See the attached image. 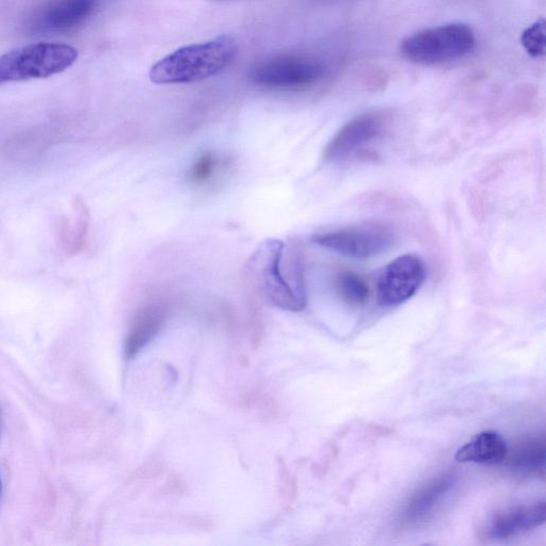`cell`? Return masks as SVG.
<instances>
[{
	"label": "cell",
	"instance_id": "cell-1",
	"mask_svg": "<svg viewBox=\"0 0 546 546\" xmlns=\"http://www.w3.org/2000/svg\"><path fill=\"white\" fill-rule=\"evenodd\" d=\"M237 51L236 40L231 36L185 46L155 63L150 79L157 85L200 82L226 70Z\"/></svg>",
	"mask_w": 546,
	"mask_h": 546
},
{
	"label": "cell",
	"instance_id": "cell-2",
	"mask_svg": "<svg viewBox=\"0 0 546 546\" xmlns=\"http://www.w3.org/2000/svg\"><path fill=\"white\" fill-rule=\"evenodd\" d=\"M284 248L280 240H268L254 254L251 269L271 303L282 310L300 312L308 303L303 267L299 258H294L285 268Z\"/></svg>",
	"mask_w": 546,
	"mask_h": 546
},
{
	"label": "cell",
	"instance_id": "cell-3",
	"mask_svg": "<svg viewBox=\"0 0 546 546\" xmlns=\"http://www.w3.org/2000/svg\"><path fill=\"white\" fill-rule=\"evenodd\" d=\"M476 35L467 24L452 23L415 32L400 46L401 55L420 66H440L471 55Z\"/></svg>",
	"mask_w": 546,
	"mask_h": 546
},
{
	"label": "cell",
	"instance_id": "cell-4",
	"mask_svg": "<svg viewBox=\"0 0 546 546\" xmlns=\"http://www.w3.org/2000/svg\"><path fill=\"white\" fill-rule=\"evenodd\" d=\"M77 58L76 48L67 44L41 42L16 48L0 56V86L59 74Z\"/></svg>",
	"mask_w": 546,
	"mask_h": 546
},
{
	"label": "cell",
	"instance_id": "cell-5",
	"mask_svg": "<svg viewBox=\"0 0 546 546\" xmlns=\"http://www.w3.org/2000/svg\"><path fill=\"white\" fill-rule=\"evenodd\" d=\"M324 61L305 55H282L263 61L251 72L255 85L273 90L313 87L327 75Z\"/></svg>",
	"mask_w": 546,
	"mask_h": 546
},
{
	"label": "cell",
	"instance_id": "cell-6",
	"mask_svg": "<svg viewBox=\"0 0 546 546\" xmlns=\"http://www.w3.org/2000/svg\"><path fill=\"white\" fill-rule=\"evenodd\" d=\"M395 232L384 223L314 235L313 243L346 258L365 260L388 251L395 243Z\"/></svg>",
	"mask_w": 546,
	"mask_h": 546
},
{
	"label": "cell",
	"instance_id": "cell-7",
	"mask_svg": "<svg viewBox=\"0 0 546 546\" xmlns=\"http://www.w3.org/2000/svg\"><path fill=\"white\" fill-rule=\"evenodd\" d=\"M391 124L392 116L383 110L368 111L353 118L330 141L325 159L339 163L358 156L387 135Z\"/></svg>",
	"mask_w": 546,
	"mask_h": 546
},
{
	"label": "cell",
	"instance_id": "cell-8",
	"mask_svg": "<svg viewBox=\"0 0 546 546\" xmlns=\"http://www.w3.org/2000/svg\"><path fill=\"white\" fill-rule=\"evenodd\" d=\"M426 279V267L419 256L406 254L384 268L378 282L383 307H397L412 298Z\"/></svg>",
	"mask_w": 546,
	"mask_h": 546
},
{
	"label": "cell",
	"instance_id": "cell-9",
	"mask_svg": "<svg viewBox=\"0 0 546 546\" xmlns=\"http://www.w3.org/2000/svg\"><path fill=\"white\" fill-rule=\"evenodd\" d=\"M101 0H47L31 18L30 28L43 34H67L83 26Z\"/></svg>",
	"mask_w": 546,
	"mask_h": 546
},
{
	"label": "cell",
	"instance_id": "cell-10",
	"mask_svg": "<svg viewBox=\"0 0 546 546\" xmlns=\"http://www.w3.org/2000/svg\"><path fill=\"white\" fill-rule=\"evenodd\" d=\"M546 518L544 501L505 509L487 522L484 532L492 540L517 537L543 525Z\"/></svg>",
	"mask_w": 546,
	"mask_h": 546
},
{
	"label": "cell",
	"instance_id": "cell-11",
	"mask_svg": "<svg viewBox=\"0 0 546 546\" xmlns=\"http://www.w3.org/2000/svg\"><path fill=\"white\" fill-rule=\"evenodd\" d=\"M454 485L455 479L452 475H443L417 491L404 509L401 516L403 523L416 525L435 515Z\"/></svg>",
	"mask_w": 546,
	"mask_h": 546
},
{
	"label": "cell",
	"instance_id": "cell-12",
	"mask_svg": "<svg viewBox=\"0 0 546 546\" xmlns=\"http://www.w3.org/2000/svg\"><path fill=\"white\" fill-rule=\"evenodd\" d=\"M507 456L508 446L500 433L485 431L459 448L456 460L461 463L495 465L502 463Z\"/></svg>",
	"mask_w": 546,
	"mask_h": 546
},
{
	"label": "cell",
	"instance_id": "cell-13",
	"mask_svg": "<svg viewBox=\"0 0 546 546\" xmlns=\"http://www.w3.org/2000/svg\"><path fill=\"white\" fill-rule=\"evenodd\" d=\"M167 310L162 304H151L136 316L130 334L127 336L125 355L127 358L146 346L165 324Z\"/></svg>",
	"mask_w": 546,
	"mask_h": 546
},
{
	"label": "cell",
	"instance_id": "cell-14",
	"mask_svg": "<svg viewBox=\"0 0 546 546\" xmlns=\"http://www.w3.org/2000/svg\"><path fill=\"white\" fill-rule=\"evenodd\" d=\"M90 215L86 203L77 199L69 218L61 226V243L64 251L75 255L82 251L87 243Z\"/></svg>",
	"mask_w": 546,
	"mask_h": 546
},
{
	"label": "cell",
	"instance_id": "cell-15",
	"mask_svg": "<svg viewBox=\"0 0 546 546\" xmlns=\"http://www.w3.org/2000/svg\"><path fill=\"white\" fill-rule=\"evenodd\" d=\"M545 442L531 440L521 444L509 459L512 469L526 474L544 473L545 468Z\"/></svg>",
	"mask_w": 546,
	"mask_h": 546
},
{
	"label": "cell",
	"instance_id": "cell-16",
	"mask_svg": "<svg viewBox=\"0 0 546 546\" xmlns=\"http://www.w3.org/2000/svg\"><path fill=\"white\" fill-rule=\"evenodd\" d=\"M336 287L343 300L351 305H362L369 296L368 284L355 272L340 273L336 280Z\"/></svg>",
	"mask_w": 546,
	"mask_h": 546
},
{
	"label": "cell",
	"instance_id": "cell-17",
	"mask_svg": "<svg viewBox=\"0 0 546 546\" xmlns=\"http://www.w3.org/2000/svg\"><path fill=\"white\" fill-rule=\"evenodd\" d=\"M221 167L220 159L213 153H205L192 165L188 173L189 182L197 187L210 183Z\"/></svg>",
	"mask_w": 546,
	"mask_h": 546
},
{
	"label": "cell",
	"instance_id": "cell-18",
	"mask_svg": "<svg viewBox=\"0 0 546 546\" xmlns=\"http://www.w3.org/2000/svg\"><path fill=\"white\" fill-rule=\"evenodd\" d=\"M521 42L528 55L533 58L543 57L546 50L545 22L540 20L526 28L522 34Z\"/></svg>",
	"mask_w": 546,
	"mask_h": 546
},
{
	"label": "cell",
	"instance_id": "cell-19",
	"mask_svg": "<svg viewBox=\"0 0 546 546\" xmlns=\"http://www.w3.org/2000/svg\"><path fill=\"white\" fill-rule=\"evenodd\" d=\"M2 489H3L2 480H0V496H2Z\"/></svg>",
	"mask_w": 546,
	"mask_h": 546
}]
</instances>
